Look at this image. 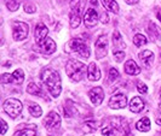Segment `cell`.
Segmentation results:
<instances>
[{"label": "cell", "mask_w": 161, "mask_h": 136, "mask_svg": "<svg viewBox=\"0 0 161 136\" xmlns=\"http://www.w3.org/2000/svg\"><path fill=\"white\" fill-rule=\"evenodd\" d=\"M42 83L46 86L47 90L50 92V94L57 98L59 96L61 92H62V81H61V76L59 73L53 70V69H44L40 75Z\"/></svg>", "instance_id": "obj_1"}, {"label": "cell", "mask_w": 161, "mask_h": 136, "mask_svg": "<svg viewBox=\"0 0 161 136\" xmlns=\"http://www.w3.org/2000/svg\"><path fill=\"white\" fill-rule=\"evenodd\" d=\"M65 72L67 75L75 82H79L84 78V76L87 72V66L76 59H70L65 65Z\"/></svg>", "instance_id": "obj_2"}, {"label": "cell", "mask_w": 161, "mask_h": 136, "mask_svg": "<svg viewBox=\"0 0 161 136\" xmlns=\"http://www.w3.org/2000/svg\"><path fill=\"white\" fill-rule=\"evenodd\" d=\"M65 52L69 53H78L82 58L90 57V48L85 43V41L81 39H72L65 46Z\"/></svg>", "instance_id": "obj_3"}, {"label": "cell", "mask_w": 161, "mask_h": 136, "mask_svg": "<svg viewBox=\"0 0 161 136\" xmlns=\"http://www.w3.org/2000/svg\"><path fill=\"white\" fill-rule=\"evenodd\" d=\"M22 103L15 98H10L4 103V111L8 113L11 118H17L22 112Z\"/></svg>", "instance_id": "obj_4"}, {"label": "cell", "mask_w": 161, "mask_h": 136, "mask_svg": "<svg viewBox=\"0 0 161 136\" xmlns=\"http://www.w3.org/2000/svg\"><path fill=\"white\" fill-rule=\"evenodd\" d=\"M12 36L16 41H22L27 39L28 32H29V27L28 24L24 22H15L12 25Z\"/></svg>", "instance_id": "obj_5"}, {"label": "cell", "mask_w": 161, "mask_h": 136, "mask_svg": "<svg viewBox=\"0 0 161 136\" xmlns=\"http://www.w3.org/2000/svg\"><path fill=\"white\" fill-rule=\"evenodd\" d=\"M95 54L97 59H103L108 53V38L105 35H102L97 39L95 43Z\"/></svg>", "instance_id": "obj_6"}, {"label": "cell", "mask_w": 161, "mask_h": 136, "mask_svg": "<svg viewBox=\"0 0 161 136\" xmlns=\"http://www.w3.org/2000/svg\"><path fill=\"white\" fill-rule=\"evenodd\" d=\"M109 107L113 110H120V108H125L127 105V96L124 94H114L110 100H109Z\"/></svg>", "instance_id": "obj_7"}, {"label": "cell", "mask_w": 161, "mask_h": 136, "mask_svg": "<svg viewBox=\"0 0 161 136\" xmlns=\"http://www.w3.org/2000/svg\"><path fill=\"white\" fill-rule=\"evenodd\" d=\"M44 124H45V128L48 130H53V129L59 128L61 125V116L57 112H50L47 114V117L44 119Z\"/></svg>", "instance_id": "obj_8"}, {"label": "cell", "mask_w": 161, "mask_h": 136, "mask_svg": "<svg viewBox=\"0 0 161 136\" xmlns=\"http://www.w3.org/2000/svg\"><path fill=\"white\" fill-rule=\"evenodd\" d=\"M84 23L87 28H93L98 23V13L95 8H87L84 16Z\"/></svg>", "instance_id": "obj_9"}, {"label": "cell", "mask_w": 161, "mask_h": 136, "mask_svg": "<svg viewBox=\"0 0 161 136\" xmlns=\"http://www.w3.org/2000/svg\"><path fill=\"white\" fill-rule=\"evenodd\" d=\"M89 96L92 101V104L101 105L103 99H104V92L101 87H95L89 92Z\"/></svg>", "instance_id": "obj_10"}, {"label": "cell", "mask_w": 161, "mask_h": 136, "mask_svg": "<svg viewBox=\"0 0 161 136\" xmlns=\"http://www.w3.org/2000/svg\"><path fill=\"white\" fill-rule=\"evenodd\" d=\"M56 43L55 41L50 38H46L44 41H41L39 43V49H40L42 53L45 54H52L55 51H56Z\"/></svg>", "instance_id": "obj_11"}, {"label": "cell", "mask_w": 161, "mask_h": 136, "mask_svg": "<svg viewBox=\"0 0 161 136\" xmlns=\"http://www.w3.org/2000/svg\"><path fill=\"white\" fill-rule=\"evenodd\" d=\"M112 125H113L118 131H120L121 134H124L125 136L130 134L129 125H127L126 120L124 119V118H119V117H118V118H113V119H112Z\"/></svg>", "instance_id": "obj_12"}, {"label": "cell", "mask_w": 161, "mask_h": 136, "mask_svg": "<svg viewBox=\"0 0 161 136\" xmlns=\"http://www.w3.org/2000/svg\"><path fill=\"white\" fill-rule=\"evenodd\" d=\"M48 29L47 27L44 23H38L36 24V28H35V32H34V36H35V40L38 43H40L41 41H44L47 38Z\"/></svg>", "instance_id": "obj_13"}, {"label": "cell", "mask_w": 161, "mask_h": 136, "mask_svg": "<svg viewBox=\"0 0 161 136\" xmlns=\"http://www.w3.org/2000/svg\"><path fill=\"white\" fill-rule=\"evenodd\" d=\"M138 58L141 59L142 64L144 65L145 68H150L152 64H153V62H154V53L152 52V51L145 49V51H143V52H141V53H139Z\"/></svg>", "instance_id": "obj_14"}, {"label": "cell", "mask_w": 161, "mask_h": 136, "mask_svg": "<svg viewBox=\"0 0 161 136\" xmlns=\"http://www.w3.org/2000/svg\"><path fill=\"white\" fill-rule=\"evenodd\" d=\"M124 69H125V72H126L127 75H131V76H137V75L141 73V68H139V66L136 64V62L132 60V59H130V60L126 62Z\"/></svg>", "instance_id": "obj_15"}, {"label": "cell", "mask_w": 161, "mask_h": 136, "mask_svg": "<svg viewBox=\"0 0 161 136\" xmlns=\"http://www.w3.org/2000/svg\"><path fill=\"white\" fill-rule=\"evenodd\" d=\"M87 76H89V80L92 82L101 78V70L96 65V63H90L89 68H87Z\"/></svg>", "instance_id": "obj_16"}, {"label": "cell", "mask_w": 161, "mask_h": 136, "mask_svg": "<svg viewBox=\"0 0 161 136\" xmlns=\"http://www.w3.org/2000/svg\"><path fill=\"white\" fill-rule=\"evenodd\" d=\"M144 108V103L139 96H135L130 103V110L133 113H139Z\"/></svg>", "instance_id": "obj_17"}, {"label": "cell", "mask_w": 161, "mask_h": 136, "mask_svg": "<svg viewBox=\"0 0 161 136\" xmlns=\"http://www.w3.org/2000/svg\"><path fill=\"white\" fill-rule=\"evenodd\" d=\"M36 135V125L29 124V127H25L19 130H17L14 136H35Z\"/></svg>", "instance_id": "obj_18"}, {"label": "cell", "mask_w": 161, "mask_h": 136, "mask_svg": "<svg viewBox=\"0 0 161 136\" xmlns=\"http://www.w3.org/2000/svg\"><path fill=\"white\" fill-rule=\"evenodd\" d=\"M85 5H86V0H72L70 1V8H72V11L75 12V13H79V15L84 11Z\"/></svg>", "instance_id": "obj_19"}, {"label": "cell", "mask_w": 161, "mask_h": 136, "mask_svg": "<svg viewBox=\"0 0 161 136\" xmlns=\"http://www.w3.org/2000/svg\"><path fill=\"white\" fill-rule=\"evenodd\" d=\"M136 128L139 130V131H143V133H147L150 130V119L148 117H143L142 119H139L136 123Z\"/></svg>", "instance_id": "obj_20"}, {"label": "cell", "mask_w": 161, "mask_h": 136, "mask_svg": "<svg viewBox=\"0 0 161 136\" xmlns=\"http://www.w3.org/2000/svg\"><path fill=\"white\" fill-rule=\"evenodd\" d=\"M102 4L107 10L112 11L114 13H118L119 12V5L115 0H102Z\"/></svg>", "instance_id": "obj_21"}, {"label": "cell", "mask_w": 161, "mask_h": 136, "mask_svg": "<svg viewBox=\"0 0 161 136\" xmlns=\"http://www.w3.org/2000/svg\"><path fill=\"white\" fill-rule=\"evenodd\" d=\"M69 19H70V27L72 28H78L81 23V17L79 13H75V12H70L69 15Z\"/></svg>", "instance_id": "obj_22"}, {"label": "cell", "mask_w": 161, "mask_h": 136, "mask_svg": "<svg viewBox=\"0 0 161 136\" xmlns=\"http://www.w3.org/2000/svg\"><path fill=\"white\" fill-rule=\"evenodd\" d=\"M27 93H29V94H32V95H40L41 88L38 84H35L34 82H31V83L27 86Z\"/></svg>", "instance_id": "obj_23"}, {"label": "cell", "mask_w": 161, "mask_h": 136, "mask_svg": "<svg viewBox=\"0 0 161 136\" xmlns=\"http://www.w3.org/2000/svg\"><path fill=\"white\" fill-rule=\"evenodd\" d=\"M28 110H29V113L32 114L33 117H35V118L40 117L41 114H42V110H41V107L36 104H31L29 105V107H28Z\"/></svg>", "instance_id": "obj_24"}, {"label": "cell", "mask_w": 161, "mask_h": 136, "mask_svg": "<svg viewBox=\"0 0 161 136\" xmlns=\"http://www.w3.org/2000/svg\"><path fill=\"white\" fill-rule=\"evenodd\" d=\"M98 128V124L95 120H89V122H85L84 125H82V130L85 133H91V131H95Z\"/></svg>", "instance_id": "obj_25"}, {"label": "cell", "mask_w": 161, "mask_h": 136, "mask_svg": "<svg viewBox=\"0 0 161 136\" xmlns=\"http://www.w3.org/2000/svg\"><path fill=\"white\" fill-rule=\"evenodd\" d=\"M12 76H14V82H15L16 84H21V83H23L24 72H23L22 69H17V70H15V72L12 73Z\"/></svg>", "instance_id": "obj_26"}, {"label": "cell", "mask_w": 161, "mask_h": 136, "mask_svg": "<svg viewBox=\"0 0 161 136\" xmlns=\"http://www.w3.org/2000/svg\"><path fill=\"white\" fill-rule=\"evenodd\" d=\"M147 42H148L147 38H145L144 35H142V34H137V35H135V38H133V43H135L137 47L144 46Z\"/></svg>", "instance_id": "obj_27"}, {"label": "cell", "mask_w": 161, "mask_h": 136, "mask_svg": "<svg viewBox=\"0 0 161 136\" xmlns=\"http://www.w3.org/2000/svg\"><path fill=\"white\" fill-rule=\"evenodd\" d=\"M113 41H114V45H115V47L118 48L119 46L121 47H125V42L122 41V38H121L120 33L118 32V30H115L113 33Z\"/></svg>", "instance_id": "obj_28"}, {"label": "cell", "mask_w": 161, "mask_h": 136, "mask_svg": "<svg viewBox=\"0 0 161 136\" xmlns=\"http://www.w3.org/2000/svg\"><path fill=\"white\" fill-rule=\"evenodd\" d=\"M149 32L152 33L153 35H155L156 39H160L161 38V29L154 22H152V23L149 24Z\"/></svg>", "instance_id": "obj_29"}, {"label": "cell", "mask_w": 161, "mask_h": 136, "mask_svg": "<svg viewBox=\"0 0 161 136\" xmlns=\"http://www.w3.org/2000/svg\"><path fill=\"white\" fill-rule=\"evenodd\" d=\"M76 113V107L74 106V105L72 104V106H65L64 107V114H65V117L68 118V117H72V116H74Z\"/></svg>", "instance_id": "obj_30"}, {"label": "cell", "mask_w": 161, "mask_h": 136, "mask_svg": "<svg viewBox=\"0 0 161 136\" xmlns=\"http://www.w3.org/2000/svg\"><path fill=\"white\" fill-rule=\"evenodd\" d=\"M6 6L10 11H16L19 8V3L17 0H6Z\"/></svg>", "instance_id": "obj_31"}, {"label": "cell", "mask_w": 161, "mask_h": 136, "mask_svg": "<svg viewBox=\"0 0 161 136\" xmlns=\"http://www.w3.org/2000/svg\"><path fill=\"white\" fill-rule=\"evenodd\" d=\"M124 58H125V52H124V51L114 49V59H115L118 63L122 62V60H124Z\"/></svg>", "instance_id": "obj_32"}, {"label": "cell", "mask_w": 161, "mask_h": 136, "mask_svg": "<svg viewBox=\"0 0 161 136\" xmlns=\"http://www.w3.org/2000/svg\"><path fill=\"white\" fill-rule=\"evenodd\" d=\"M14 82V76L10 75V73H3L1 75V83L3 84H6V83H11Z\"/></svg>", "instance_id": "obj_33"}, {"label": "cell", "mask_w": 161, "mask_h": 136, "mask_svg": "<svg viewBox=\"0 0 161 136\" xmlns=\"http://www.w3.org/2000/svg\"><path fill=\"white\" fill-rule=\"evenodd\" d=\"M102 135L103 136H115V131L112 127H105L102 129Z\"/></svg>", "instance_id": "obj_34"}, {"label": "cell", "mask_w": 161, "mask_h": 136, "mask_svg": "<svg viewBox=\"0 0 161 136\" xmlns=\"http://www.w3.org/2000/svg\"><path fill=\"white\" fill-rule=\"evenodd\" d=\"M119 76H120V75H119V71H118L116 69L112 68V69L109 70V80L110 81H115Z\"/></svg>", "instance_id": "obj_35"}, {"label": "cell", "mask_w": 161, "mask_h": 136, "mask_svg": "<svg viewBox=\"0 0 161 136\" xmlns=\"http://www.w3.org/2000/svg\"><path fill=\"white\" fill-rule=\"evenodd\" d=\"M137 89H138V92L142 93V94H145V93L148 92V87H147V84H144L143 82H138Z\"/></svg>", "instance_id": "obj_36"}, {"label": "cell", "mask_w": 161, "mask_h": 136, "mask_svg": "<svg viewBox=\"0 0 161 136\" xmlns=\"http://www.w3.org/2000/svg\"><path fill=\"white\" fill-rule=\"evenodd\" d=\"M24 10H25V12L34 13V12H35V6H34V5H28V4H25V5H24Z\"/></svg>", "instance_id": "obj_37"}, {"label": "cell", "mask_w": 161, "mask_h": 136, "mask_svg": "<svg viewBox=\"0 0 161 136\" xmlns=\"http://www.w3.org/2000/svg\"><path fill=\"white\" fill-rule=\"evenodd\" d=\"M1 124H3V130H1V134L5 135L6 134V130H8V123L4 119H1Z\"/></svg>", "instance_id": "obj_38"}, {"label": "cell", "mask_w": 161, "mask_h": 136, "mask_svg": "<svg viewBox=\"0 0 161 136\" xmlns=\"http://www.w3.org/2000/svg\"><path fill=\"white\" fill-rule=\"evenodd\" d=\"M102 22H103V23H108V22H109V16H108L107 13H103V16H102Z\"/></svg>", "instance_id": "obj_39"}, {"label": "cell", "mask_w": 161, "mask_h": 136, "mask_svg": "<svg viewBox=\"0 0 161 136\" xmlns=\"http://www.w3.org/2000/svg\"><path fill=\"white\" fill-rule=\"evenodd\" d=\"M127 4H130V5H133V4H136V3H138V0H125Z\"/></svg>", "instance_id": "obj_40"}, {"label": "cell", "mask_w": 161, "mask_h": 136, "mask_svg": "<svg viewBox=\"0 0 161 136\" xmlns=\"http://www.w3.org/2000/svg\"><path fill=\"white\" fill-rule=\"evenodd\" d=\"M156 17H158V19H159V21L161 22V8L159 10V11H158V15H156Z\"/></svg>", "instance_id": "obj_41"}, {"label": "cell", "mask_w": 161, "mask_h": 136, "mask_svg": "<svg viewBox=\"0 0 161 136\" xmlns=\"http://www.w3.org/2000/svg\"><path fill=\"white\" fill-rule=\"evenodd\" d=\"M91 4L92 5H98V1L97 0H91Z\"/></svg>", "instance_id": "obj_42"}, {"label": "cell", "mask_w": 161, "mask_h": 136, "mask_svg": "<svg viewBox=\"0 0 161 136\" xmlns=\"http://www.w3.org/2000/svg\"><path fill=\"white\" fill-rule=\"evenodd\" d=\"M159 106L161 107V92H160V96H159Z\"/></svg>", "instance_id": "obj_43"}, {"label": "cell", "mask_w": 161, "mask_h": 136, "mask_svg": "<svg viewBox=\"0 0 161 136\" xmlns=\"http://www.w3.org/2000/svg\"><path fill=\"white\" fill-rule=\"evenodd\" d=\"M160 57H161V54H160Z\"/></svg>", "instance_id": "obj_44"}]
</instances>
